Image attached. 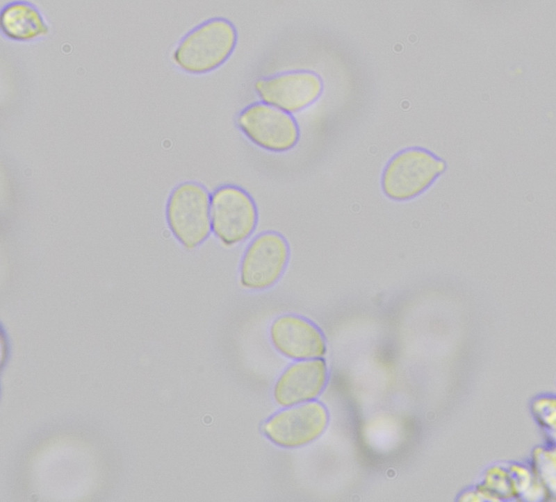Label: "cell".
<instances>
[{
	"label": "cell",
	"instance_id": "9c48e42d",
	"mask_svg": "<svg viewBox=\"0 0 556 502\" xmlns=\"http://www.w3.org/2000/svg\"><path fill=\"white\" fill-rule=\"evenodd\" d=\"M268 335L279 354L295 361L322 358L327 351L326 340L320 328L299 315L277 316L270 325Z\"/></svg>",
	"mask_w": 556,
	"mask_h": 502
},
{
	"label": "cell",
	"instance_id": "7c38bea8",
	"mask_svg": "<svg viewBox=\"0 0 556 502\" xmlns=\"http://www.w3.org/2000/svg\"><path fill=\"white\" fill-rule=\"evenodd\" d=\"M555 451L537 449L534 453L535 469L543 485L555 492Z\"/></svg>",
	"mask_w": 556,
	"mask_h": 502
},
{
	"label": "cell",
	"instance_id": "3957f363",
	"mask_svg": "<svg viewBox=\"0 0 556 502\" xmlns=\"http://www.w3.org/2000/svg\"><path fill=\"white\" fill-rule=\"evenodd\" d=\"M237 34L229 21L208 20L189 32L173 53L175 64L191 74H203L223 64L233 52Z\"/></svg>",
	"mask_w": 556,
	"mask_h": 502
},
{
	"label": "cell",
	"instance_id": "5bb4252c",
	"mask_svg": "<svg viewBox=\"0 0 556 502\" xmlns=\"http://www.w3.org/2000/svg\"><path fill=\"white\" fill-rule=\"evenodd\" d=\"M532 411L539 423L544 428H555V400L552 398L543 397L534 401Z\"/></svg>",
	"mask_w": 556,
	"mask_h": 502
},
{
	"label": "cell",
	"instance_id": "4fadbf2b",
	"mask_svg": "<svg viewBox=\"0 0 556 502\" xmlns=\"http://www.w3.org/2000/svg\"><path fill=\"white\" fill-rule=\"evenodd\" d=\"M482 487L498 500L500 497L514 496L509 474L498 467L489 470L485 484Z\"/></svg>",
	"mask_w": 556,
	"mask_h": 502
},
{
	"label": "cell",
	"instance_id": "8992f818",
	"mask_svg": "<svg viewBox=\"0 0 556 502\" xmlns=\"http://www.w3.org/2000/svg\"><path fill=\"white\" fill-rule=\"evenodd\" d=\"M236 124L250 142L271 152L288 151L300 139L299 126L292 115L263 102L245 108Z\"/></svg>",
	"mask_w": 556,
	"mask_h": 502
},
{
	"label": "cell",
	"instance_id": "30bf717a",
	"mask_svg": "<svg viewBox=\"0 0 556 502\" xmlns=\"http://www.w3.org/2000/svg\"><path fill=\"white\" fill-rule=\"evenodd\" d=\"M328 376L327 365L322 358L296 360L276 380L273 399L282 408L309 402L323 390Z\"/></svg>",
	"mask_w": 556,
	"mask_h": 502
},
{
	"label": "cell",
	"instance_id": "5b68a950",
	"mask_svg": "<svg viewBox=\"0 0 556 502\" xmlns=\"http://www.w3.org/2000/svg\"><path fill=\"white\" fill-rule=\"evenodd\" d=\"M290 255L289 244L279 233L267 231L258 234L243 253L238 270L240 285L250 292L273 287L284 274Z\"/></svg>",
	"mask_w": 556,
	"mask_h": 502
},
{
	"label": "cell",
	"instance_id": "ba28073f",
	"mask_svg": "<svg viewBox=\"0 0 556 502\" xmlns=\"http://www.w3.org/2000/svg\"><path fill=\"white\" fill-rule=\"evenodd\" d=\"M254 87L263 103L291 114L315 103L322 93L323 82L315 72L296 70L259 79Z\"/></svg>",
	"mask_w": 556,
	"mask_h": 502
},
{
	"label": "cell",
	"instance_id": "6da1fadb",
	"mask_svg": "<svg viewBox=\"0 0 556 502\" xmlns=\"http://www.w3.org/2000/svg\"><path fill=\"white\" fill-rule=\"evenodd\" d=\"M447 167L443 158L427 149H404L385 165L380 180L382 191L391 201H410L426 192Z\"/></svg>",
	"mask_w": 556,
	"mask_h": 502
},
{
	"label": "cell",
	"instance_id": "52a82bcc",
	"mask_svg": "<svg viewBox=\"0 0 556 502\" xmlns=\"http://www.w3.org/2000/svg\"><path fill=\"white\" fill-rule=\"evenodd\" d=\"M328 413L320 403L309 401L284 408L261 426L263 435L282 448H297L316 440L325 430Z\"/></svg>",
	"mask_w": 556,
	"mask_h": 502
},
{
	"label": "cell",
	"instance_id": "8fae6325",
	"mask_svg": "<svg viewBox=\"0 0 556 502\" xmlns=\"http://www.w3.org/2000/svg\"><path fill=\"white\" fill-rule=\"evenodd\" d=\"M0 28L8 39L29 42L46 36L49 26L35 4L26 1L6 3L0 12Z\"/></svg>",
	"mask_w": 556,
	"mask_h": 502
},
{
	"label": "cell",
	"instance_id": "7a4b0ae2",
	"mask_svg": "<svg viewBox=\"0 0 556 502\" xmlns=\"http://www.w3.org/2000/svg\"><path fill=\"white\" fill-rule=\"evenodd\" d=\"M211 194L202 184L185 181L171 192L166 204L167 226L186 250L202 245L211 233Z\"/></svg>",
	"mask_w": 556,
	"mask_h": 502
},
{
	"label": "cell",
	"instance_id": "277c9868",
	"mask_svg": "<svg viewBox=\"0 0 556 502\" xmlns=\"http://www.w3.org/2000/svg\"><path fill=\"white\" fill-rule=\"evenodd\" d=\"M211 233L225 247L248 240L256 230L258 211L251 195L240 187L224 185L211 194Z\"/></svg>",
	"mask_w": 556,
	"mask_h": 502
}]
</instances>
